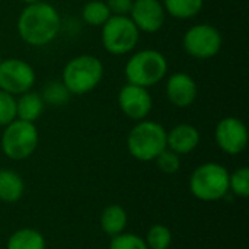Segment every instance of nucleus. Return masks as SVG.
I'll return each mask as SVG.
<instances>
[{
  "instance_id": "aec40b11",
  "label": "nucleus",
  "mask_w": 249,
  "mask_h": 249,
  "mask_svg": "<svg viewBox=\"0 0 249 249\" xmlns=\"http://www.w3.org/2000/svg\"><path fill=\"white\" fill-rule=\"evenodd\" d=\"M111 16L107 3L101 0H90L82 9V18L90 26H102Z\"/></svg>"
},
{
  "instance_id": "b1692460",
  "label": "nucleus",
  "mask_w": 249,
  "mask_h": 249,
  "mask_svg": "<svg viewBox=\"0 0 249 249\" xmlns=\"http://www.w3.org/2000/svg\"><path fill=\"white\" fill-rule=\"evenodd\" d=\"M109 249H149L144 238L136 235V233H118L112 236L109 242Z\"/></svg>"
},
{
  "instance_id": "cd10ccee",
  "label": "nucleus",
  "mask_w": 249,
  "mask_h": 249,
  "mask_svg": "<svg viewBox=\"0 0 249 249\" xmlns=\"http://www.w3.org/2000/svg\"><path fill=\"white\" fill-rule=\"evenodd\" d=\"M23 3H26V4H32V3H36V1H41V0H22Z\"/></svg>"
},
{
  "instance_id": "39448f33",
  "label": "nucleus",
  "mask_w": 249,
  "mask_h": 249,
  "mask_svg": "<svg viewBox=\"0 0 249 249\" xmlns=\"http://www.w3.org/2000/svg\"><path fill=\"white\" fill-rule=\"evenodd\" d=\"M124 71L128 83L150 88L166 76L168 61L160 51L142 50L128 58Z\"/></svg>"
},
{
  "instance_id": "9d476101",
  "label": "nucleus",
  "mask_w": 249,
  "mask_h": 249,
  "mask_svg": "<svg viewBox=\"0 0 249 249\" xmlns=\"http://www.w3.org/2000/svg\"><path fill=\"white\" fill-rule=\"evenodd\" d=\"M214 139L220 150L228 155H239L247 149L248 130L236 117H226L219 121L214 130Z\"/></svg>"
},
{
  "instance_id": "7ed1b4c3",
  "label": "nucleus",
  "mask_w": 249,
  "mask_h": 249,
  "mask_svg": "<svg viewBox=\"0 0 249 249\" xmlns=\"http://www.w3.org/2000/svg\"><path fill=\"white\" fill-rule=\"evenodd\" d=\"M104 76L102 61L90 54L71 58L63 70V83L70 95H85L93 90Z\"/></svg>"
},
{
  "instance_id": "bb28decb",
  "label": "nucleus",
  "mask_w": 249,
  "mask_h": 249,
  "mask_svg": "<svg viewBox=\"0 0 249 249\" xmlns=\"http://www.w3.org/2000/svg\"><path fill=\"white\" fill-rule=\"evenodd\" d=\"M112 16H128L133 0H107L105 1Z\"/></svg>"
},
{
  "instance_id": "f8f14e48",
  "label": "nucleus",
  "mask_w": 249,
  "mask_h": 249,
  "mask_svg": "<svg viewBox=\"0 0 249 249\" xmlns=\"http://www.w3.org/2000/svg\"><path fill=\"white\" fill-rule=\"evenodd\" d=\"M128 16L139 31L153 34L163 26L166 12L159 0H133Z\"/></svg>"
},
{
  "instance_id": "5701e85b",
  "label": "nucleus",
  "mask_w": 249,
  "mask_h": 249,
  "mask_svg": "<svg viewBox=\"0 0 249 249\" xmlns=\"http://www.w3.org/2000/svg\"><path fill=\"white\" fill-rule=\"evenodd\" d=\"M229 191L236 197L248 198L249 197V169L247 166L238 168L229 174Z\"/></svg>"
},
{
  "instance_id": "4468645a",
  "label": "nucleus",
  "mask_w": 249,
  "mask_h": 249,
  "mask_svg": "<svg viewBox=\"0 0 249 249\" xmlns=\"http://www.w3.org/2000/svg\"><path fill=\"white\" fill-rule=\"evenodd\" d=\"M200 144V133L191 124H178L166 134V147L177 155H188Z\"/></svg>"
},
{
  "instance_id": "0eeeda50",
  "label": "nucleus",
  "mask_w": 249,
  "mask_h": 249,
  "mask_svg": "<svg viewBox=\"0 0 249 249\" xmlns=\"http://www.w3.org/2000/svg\"><path fill=\"white\" fill-rule=\"evenodd\" d=\"M101 28L102 45L112 55L127 54L139 42L140 31L130 16H111Z\"/></svg>"
},
{
  "instance_id": "f257e3e1",
  "label": "nucleus",
  "mask_w": 249,
  "mask_h": 249,
  "mask_svg": "<svg viewBox=\"0 0 249 249\" xmlns=\"http://www.w3.org/2000/svg\"><path fill=\"white\" fill-rule=\"evenodd\" d=\"M19 36L32 47H44L54 41L61 28V18L57 9L48 3L36 1L26 4L18 18Z\"/></svg>"
},
{
  "instance_id": "6e6552de",
  "label": "nucleus",
  "mask_w": 249,
  "mask_h": 249,
  "mask_svg": "<svg viewBox=\"0 0 249 249\" xmlns=\"http://www.w3.org/2000/svg\"><path fill=\"white\" fill-rule=\"evenodd\" d=\"M182 44L188 55L198 60H207L220 51L223 38L219 29L213 25L198 23L191 26L184 34Z\"/></svg>"
},
{
  "instance_id": "dca6fc26",
  "label": "nucleus",
  "mask_w": 249,
  "mask_h": 249,
  "mask_svg": "<svg viewBox=\"0 0 249 249\" xmlns=\"http://www.w3.org/2000/svg\"><path fill=\"white\" fill-rule=\"evenodd\" d=\"M44 111V101L39 93L28 90L16 99V118L35 123Z\"/></svg>"
},
{
  "instance_id": "9b49d317",
  "label": "nucleus",
  "mask_w": 249,
  "mask_h": 249,
  "mask_svg": "<svg viewBox=\"0 0 249 249\" xmlns=\"http://www.w3.org/2000/svg\"><path fill=\"white\" fill-rule=\"evenodd\" d=\"M118 105L125 117L134 121H142L150 114L153 101L147 88L127 83L118 93Z\"/></svg>"
},
{
  "instance_id": "20e7f679",
  "label": "nucleus",
  "mask_w": 249,
  "mask_h": 249,
  "mask_svg": "<svg viewBox=\"0 0 249 249\" xmlns=\"http://www.w3.org/2000/svg\"><path fill=\"white\" fill-rule=\"evenodd\" d=\"M190 191L201 201L222 200L229 193V171L214 162L197 166L190 178Z\"/></svg>"
},
{
  "instance_id": "a878e982",
  "label": "nucleus",
  "mask_w": 249,
  "mask_h": 249,
  "mask_svg": "<svg viewBox=\"0 0 249 249\" xmlns=\"http://www.w3.org/2000/svg\"><path fill=\"white\" fill-rule=\"evenodd\" d=\"M16 120V96L0 89V125L4 127Z\"/></svg>"
},
{
  "instance_id": "4be33fe9",
  "label": "nucleus",
  "mask_w": 249,
  "mask_h": 249,
  "mask_svg": "<svg viewBox=\"0 0 249 249\" xmlns=\"http://www.w3.org/2000/svg\"><path fill=\"white\" fill-rule=\"evenodd\" d=\"M41 98H42L44 104H50V105H54V107H60V105H64L69 101L70 92L67 90V88L64 86L63 82L54 80V82H50L44 88Z\"/></svg>"
},
{
  "instance_id": "c85d7f7f",
  "label": "nucleus",
  "mask_w": 249,
  "mask_h": 249,
  "mask_svg": "<svg viewBox=\"0 0 249 249\" xmlns=\"http://www.w3.org/2000/svg\"><path fill=\"white\" fill-rule=\"evenodd\" d=\"M0 63H1V57H0Z\"/></svg>"
},
{
  "instance_id": "2eb2a0df",
  "label": "nucleus",
  "mask_w": 249,
  "mask_h": 249,
  "mask_svg": "<svg viewBox=\"0 0 249 249\" xmlns=\"http://www.w3.org/2000/svg\"><path fill=\"white\" fill-rule=\"evenodd\" d=\"M127 223H128L127 212L118 204L107 206L99 217V225L102 232L111 238L118 233H123L127 228Z\"/></svg>"
},
{
  "instance_id": "6ab92c4d",
  "label": "nucleus",
  "mask_w": 249,
  "mask_h": 249,
  "mask_svg": "<svg viewBox=\"0 0 249 249\" xmlns=\"http://www.w3.org/2000/svg\"><path fill=\"white\" fill-rule=\"evenodd\" d=\"M204 6V0H163L168 15L177 19H191L197 16Z\"/></svg>"
},
{
  "instance_id": "f03ea898",
  "label": "nucleus",
  "mask_w": 249,
  "mask_h": 249,
  "mask_svg": "<svg viewBox=\"0 0 249 249\" xmlns=\"http://www.w3.org/2000/svg\"><path fill=\"white\" fill-rule=\"evenodd\" d=\"M168 131L156 121L142 120L128 133L127 149L128 153L140 162H152L166 149Z\"/></svg>"
},
{
  "instance_id": "ddd939ff",
  "label": "nucleus",
  "mask_w": 249,
  "mask_h": 249,
  "mask_svg": "<svg viewBox=\"0 0 249 249\" xmlns=\"http://www.w3.org/2000/svg\"><path fill=\"white\" fill-rule=\"evenodd\" d=\"M197 83L187 73H174L166 82V96L177 108H188L197 98Z\"/></svg>"
},
{
  "instance_id": "1a4fd4ad",
  "label": "nucleus",
  "mask_w": 249,
  "mask_h": 249,
  "mask_svg": "<svg viewBox=\"0 0 249 249\" xmlns=\"http://www.w3.org/2000/svg\"><path fill=\"white\" fill-rule=\"evenodd\" d=\"M35 83V70L20 58H6L0 63V89L19 96L32 89Z\"/></svg>"
},
{
  "instance_id": "393cba45",
  "label": "nucleus",
  "mask_w": 249,
  "mask_h": 249,
  "mask_svg": "<svg viewBox=\"0 0 249 249\" xmlns=\"http://www.w3.org/2000/svg\"><path fill=\"white\" fill-rule=\"evenodd\" d=\"M155 162H156V166L159 168V171L163 172V174H168V175H172V174L178 172L179 168H181V158H179V155H177L175 152H172L168 147L165 150H162L156 156Z\"/></svg>"
},
{
  "instance_id": "a211bd4d",
  "label": "nucleus",
  "mask_w": 249,
  "mask_h": 249,
  "mask_svg": "<svg viewBox=\"0 0 249 249\" xmlns=\"http://www.w3.org/2000/svg\"><path fill=\"white\" fill-rule=\"evenodd\" d=\"M45 238L35 229L22 228L10 235L6 249H45Z\"/></svg>"
},
{
  "instance_id": "f3484780",
  "label": "nucleus",
  "mask_w": 249,
  "mask_h": 249,
  "mask_svg": "<svg viewBox=\"0 0 249 249\" xmlns=\"http://www.w3.org/2000/svg\"><path fill=\"white\" fill-rule=\"evenodd\" d=\"M25 182L19 174L10 169H0V200L12 204L22 198Z\"/></svg>"
},
{
  "instance_id": "412c9836",
  "label": "nucleus",
  "mask_w": 249,
  "mask_h": 249,
  "mask_svg": "<svg viewBox=\"0 0 249 249\" xmlns=\"http://www.w3.org/2000/svg\"><path fill=\"white\" fill-rule=\"evenodd\" d=\"M149 249H169L172 244V233L165 225H153L144 239Z\"/></svg>"
},
{
  "instance_id": "423d86ee",
  "label": "nucleus",
  "mask_w": 249,
  "mask_h": 249,
  "mask_svg": "<svg viewBox=\"0 0 249 249\" xmlns=\"http://www.w3.org/2000/svg\"><path fill=\"white\" fill-rule=\"evenodd\" d=\"M39 134L35 123L13 120L4 125L1 134V150L12 160H25L34 155L38 147Z\"/></svg>"
}]
</instances>
